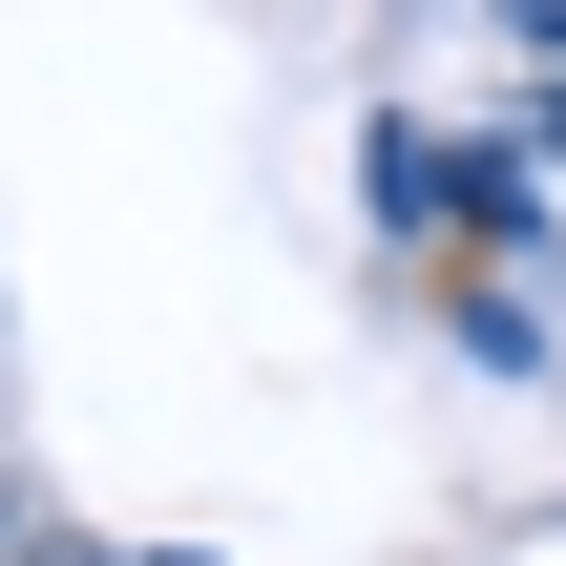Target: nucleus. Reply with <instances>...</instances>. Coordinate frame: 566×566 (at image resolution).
Listing matches in <instances>:
<instances>
[{
  "mask_svg": "<svg viewBox=\"0 0 566 566\" xmlns=\"http://www.w3.org/2000/svg\"><path fill=\"white\" fill-rule=\"evenodd\" d=\"M546 42H566V0H546Z\"/></svg>",
  "mask_w": 566,
  "mask_h": 566,
  "instance_id": "1",
  "label": "nucleus"
}]
</instances>
